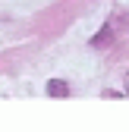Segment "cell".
I'll return each instance as SVG.
<instances>
[{"instance_id":"obj_1","label":"cell","mask_w":129,"mask_h":132,"mask_svg":"<svg viewBox=\"0 0 129 132\" xmlns=\"http://www.w3.org/2000/svg\"><path fill=\"white\" fill-rule=\"evenodd\" d=\"M47 91H51L54 97H63V94H69V85H66L63 79H54L51 85H47Z\"/></svg>"},{"instance_id":"obj_2","label":"cell","mask_w":129,"mask_h":132,"mask_svg":"<svg viewBox=\"0 0 129 132\" xmlns=\"http://www.w3.org/2000/svg\"><path fill=\"white\" fill-rule=\"evenodd\" d=\"M110 38H114V28H101V35H98V38H91V44H94V47H107Z\"/></svg>"},{"instance_id":"obj_3","label":"cell","mask_w":129,"mask_h":132,"mask_svg":"<svg viewBox=\"0 0 129 132\" xmlns=\"http://www.w3.org/2000/svg\"><path fill=\"white\" fill-rule=\"evenodd\" d=\"M126 94H129V72H126Z\"/></svg>"}]
</instances>
